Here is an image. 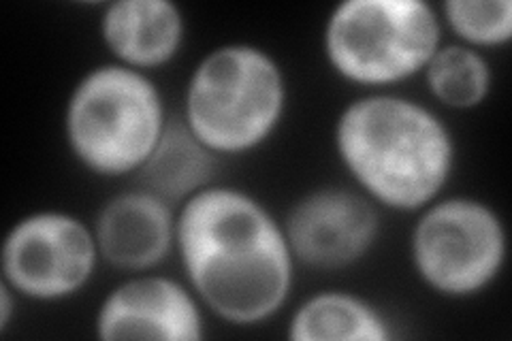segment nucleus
Masks as SVG:
<instances>
[{
    "mask_svg": "<svg viewBox=\"0 0 512 341\" xmlns=\"http://www.w3.org/2000/svg\"><path fill=\"white\" fill-rule=\"evenodd\" d=\"M175 254L205 310L235 327L271 320L291 297L297 263L282 220L239 188L214 184L178 207Z\"/></svg>",
    "mask_w": 512,
    "mask_h": 341,
    "instance_id": "f257e3e1",
    "label": "nucleus"
},
{
    "mask_svg": "<svg viewBox=\"0 0 512 341\" xmlns=\"http://www.w3.org/2000/svg\"><path fill=\"white\" fill-rule=\"evenodd\" d=\"M333 148L350 184L397 214L442 197L457 165V143L440 113L391 90L352 99L335 120Z\"/></svg>",
    "mask_w": 512,
    "mask_h": 341,
    "instance_id": "f03ea898",
    "label": "nucleus"
},
{
    "mask_svg": "<svg viewBox=\"0 0 512 341\" xmlns=\"http://www.w3.org/2000/svg\"><path fill=\"white\" fill-rule=\"evenodd\" d=\"M288 79L278 58L254 43H222L192 67L182 120L220 158L242 156L278 133Z\"/></svg>",
    "mask_w": 512,
    "mask_h": 341,
    "instance_id": "7ed1b4c3",
    "label": "nucleus"
},
{
    "mask_svg": "<svg viewBox=\"0 0 512 341\" xmlns=\"http://www.w3.org/2000/svg\"><path fill=\"white\" fill-rule=\"evenodd\" d=\"M156 81L118 62L96 64L77 79L62 128L77 165L103 180L133 177L169 122Z\"/></svg>",
    "mask_w": 512,
    "mask_h": 341,
    "instance_id": "20e7f679",
    "label": "nucleus"
},
{
    "mask_svg": "<svg viewBox=\"0 0 512 341\" xmlns=\"http://www.w3.org/2000/svg\"><path fill=\"white\" fill-rule=\"evenodd\" d=\"M442 43L438 7L425 0H342L323 26L329 69L365 92L421 75Z\"/></svg>",
    "mask_w": 512,
    "mask_h": 341,
    "instance_id": "39448f33",
    "label": "nucleus"
},
{
    "mask_svg": "<svg viewBox=\"0 0 512 341\" xmlns=\"http://www.w3.org/2000/svg\"><path fill=\"white\" fill-rule=\"evenodd\" d=\"M410 231V263L419 282L442 299H474L508 261V229L498 209L476 197H438Z\"/></svg>",
    "mask_w": 512,
    "mask_h": 341,
    "instance_id": "423d86ee",
    "label": "nucleus"
},
{
    "mask_svg": "<svg viewBox=\"0 0 512 341\" xmlns=\"http://www.w3.org/2000/svg\"><path fill=\"white\" fill-rule=\"evenodd\" d=\"M99 265L92 222L64 209L15 220L0 248V280L24 301H67L92 282Z\"/></svg>",
    "mask_w": 512,
    "mask_h": 341,
    "instance_id": "0eeeda50",
    "label": "nucleus"
},
{
    "mask_svg": "<svg viewBox=\"0 0 512 341\" xmlns=\"http://www.w3.org/2000/svg\"><path fill=\"white\" fill-rule=\"evenodd\" d=\"M297 267L346 271L372 254L382 233L380 207L355 186H318L288 207L282 220Z\"/></svg>",
    "mask_w": 512,
    "mask_h": 341,
    "instance_id": "6e6552de",
    "label": "nucleus"
},
{
    "mask_svg": "<svg viewBox=\"0 0 512 341\" xmlns=\"http://www.w3.org/2000/svg\"><path fill=\"white\" fill-rule=\"evenodd\" d=\"M205 307L190 290L163 273H133L111 288L94 316L101 341H199L205 337Z\"/></svg>",
    "mask_w": 512,
    "mask_h": 341,
    "instance_id": "1a4fd4ad",
    "label": "nucleus"
},
{
    "mask_svg": "<svg viewBox=\"0 0 512 341\" xmlns=\"http://www.w3.org/2000/svg\"><path fill=\"white\" fill-rule=\"evenodd\" d=\"M178 207L139 186L109 197L92 220L101 263L124 275L156 271L175 254Z\"/></svg>",
    "mask_w": 512,
    "mask_h": 341,
    "instance_id": "9d476101",
    "label": "nucleus"
},
{
    "mask_svg": "<svg viewBox=\"0 0 512 341\" xmlns=\"http://www.w3.org/2000/svg\"><path fill=\"white\" fill-rule=\"evenodd\" d=\"M111 62L141 73L167 67L186 43V15L173 0H114L99 18Z\"/></svg>",
    "mask_w": 512,
    "mask_h": 341,
    "instance_id": "9b49d317",
    "label": "nucleus"
},
{
    "mask_svg": "<svg viewBox=\"0 0 512 341\" xmlns=\"http://www.w3.org/2000/svg\"><path fill=\"white\" fill-rule=\"evenodd\" d=\"M220 160L195 137L182 116H171L156 148L133 180L135 186L180 207L197 192L216 184Z\"/></svg>",
    "mask_w": 512,
    "mask_h": 341,
    "instance_id": "f8f14e48",
    "label": "nucleus"
},
{
    "mask_svg": "<svg viewBox=\"0 0 512 341\" xmlns=\"http://www.w3.org/2000/svg\"><path fill=\"white\" fill-rule=\"evenodd\" d=\"M293 341H389L391 320L378 305L346 290H323L301 301L288 320Z\"/></svg>",
    "mask_w": 512,
    "mask_h": 341,
    "instance_id": "ddd939ff",
    "label": "nucleus"
},
{
    "mask_svg": "<svg viewBox=\"0 0 512 341\" xmlns=\"http://www.w3.org/2000/svg\"><path fill=\"white\" fill-rule=\"evenodd\" d=\"M431 101L451 111H472L493 90V67L485 52L444 41L421 73Z\"/></svg>",
    "mask_w": 512,
    "mask_h": 341,
    "instance_id": "4468645a",
    "label": "nucleus"
},
{
    "mask_svg": "<svg viewBox=\"0 0 512 341\" xmlns=\"http://www.w3.org/2000/svg\"><path fill=\"white\" fill-rule=\"evenodd\" d=\"M438 13L444 32L472 50H495L512 41L510 0H444Z\"/></svg>",
    "mask_w": 512,
    "mask_h": 341,
    "instance_id": "2eb2a0df",
    "label": "nucleus"
},
{
    "mask_svg": "<svg viewBox=\"0 0 512 341\" xmlns=\"http://www.w3.org/2000/svg\"><path fill=\"white\" fill-rule=\"evenodd\" d=\"M22 299L15 295V290L0 280V333H7L11 327V320L18 312V303Z\"/></svg>",
    "mask_w": 512,
    "mask_h": 341,
    "instance_id": "dca6fc26",
    "label": "nucleus"
}]
</instances>
